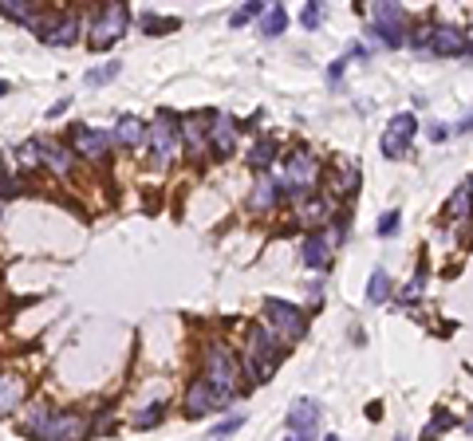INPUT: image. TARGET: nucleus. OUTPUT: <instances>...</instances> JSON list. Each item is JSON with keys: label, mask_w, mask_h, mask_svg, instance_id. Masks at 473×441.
I'll use <instances>...</instances> for the list:
<instances>
[{"label": "nucleus", "mask_w": 473, "mask_h": 441, "mask_svg": "<svg viewBox=\"0 0 473 441\" xmlns=\"http://www.w3.org/2000/svg\"><path fill=\"white\" fill-rule=\"evenodd\" d=\"M20 430L28 437H40V441H71V437H83V422L76 414H56V410H43L32 406L20 422Z\"/></svg>", "instance_id": "obj_1"}, {"label": "nucleus", "mask_w": 473, "mask_h": 441, "mask_svg": "<svg viewBox=\"0 0 473 441\" xmlns=\"http://www.w3.org/2000/svg\"><path fill=\"white\" fill-rule=\"evenodd\" d=\"M280 339H276V331L264 323V327H253L249 331V343H245V366H249V378L253 382H264L272 371H276L280 363Z\"/></svg>", "instance_id": "obj_2"}, {"label": "nucleus", "mask_w": 473, "mask_h": 441, "mask_svg": "<svg viewBox=\"0 0 473 441\" xmlns=\"http://www.w3.org/2000/svg\"><path fill=\"white\" fill-rule=\"evenodd\" d=\"M371 36H379L383 48H402L406 40V12L398 4H371Z\"/></svg>", "instance_id": "obj_3"}, {"label": "nucleus", "mask_w": 473, "mask_h": 441, "mask_svg": "<svg viewBox=\"0 0 473 441\" xmlns=\"http://www.w3.org/2000/svg\"><path fill=\"white\" fill-rule=\"evenodd\" d=\"M177 146H182V130H177V119L170 115V110H158V122L150 127V154L158 166H166V161H174Z\"/></svg>", "instance_id": "obj_4"}, {"label": "nucleus", "mask_w": 473, "mask_h": 441, "mask_svg": "<svg viewBox=\"0 0 473 441\" xmlns=\"http://www.w3.org/2000/svg\"><path fill=\"white\" fill-rule=\"evenodd\" d=\"M205 382H209L213 390H221L225 398H233V390H236V363H233V355H229L225 347H213L209 355H205V374H202Z\"/></svg>", "instance_id": "obj_5"}, {"label": "nucleus", "mask_w": 473, "mask_h": 441, "mask_svg": "<svg viewBox=\"0 0 473 441\" xmlns=\"http://www.w3.org/2000/svg\"><path fill=\"white\" fill-rule=\"evenodd\" d=\"M316 178H320V166H316V158L308 150H296L292 158L284 161V186L292 189L296 197H308V189L316 186Z\"/></svg>", "instance_id": "obj_6"}, {"label": "nucleus", "mask_w": 473, "mask_h": 441, "mask_svg": "<svg viewBox=\"0 0 473 441\" xmlns=\"http://www.w3.org/2000/svg\"><path fill=\"white\" fill-rule=\"evenodd\" d=\"M127 20H130L127 4H107V9L99 12V20H95V28H91V43L95 48H110L115 40H123Z\"/></svg>", "instance_id": "obj_7"}, {"label": "nucleus", "mask_w": 473, "mask_h": 441, "mask_svg": "<svg viewBox=\"0 0 473 441\" xmlns=\"http://www.w3.org/2000/svg\"><path fill=\"white\" fill-rule=\"evenodd\" d=\"M264 315H269V327L280 331L284 339L304 335V315H300V307L284 304V299H269V304H264Z\"/></svg>", "instance_id": "obj_8"}, {"label": "nucleus", "mask_w": 473, "mask_h": 441, "mask_svg": "<svg viewBox=\"0 0 473 441\" xmlns=\"http://www.w3.org/2000/svg\"><path fill=\"white\" fill-rule=\"evenodd\" d=\"M414 130H418L414 115H395V119L387 122V134H383V154H387V158H402L410 138H414Z\"/></svg>", "instance_id": "obj_9"}, {"label": "nucleus", "mask_w": 473, "mask_h": 441, "mask_svg": "<svg viewBox=\"0 0 473 441\" xmlns=\"http://www.w3.org/2000/svg\"><path fill=\"white\" fill-rule=\"evenodd\" d=\"M316 425H320V402L316 398H296L288 410V430L296 437H316Z\"/></svg>", "instance_id": "obj_10"}, {"label": "nucleus", "mask_w": 473, "mask_h": 441, "mask_svg": "<svg viewBox=\"0 0 473 441\" xmlns=\"http://www.w3.org/2000/svg\"><path fill=\"white\" fill-rule=\"evenodd\" d=\"M434 55H473V40L457 28H430V48Z\"/></svg>", "instance_id": "obj_11"}, {"label": "nucleus", "mask_w": 473, "mask_h": 441, "mask_svg": "<svg viewBox=\"0 0 473 441\" xmlns=\"http://www.w3.org/2000/svg\"><path fill=\"white\" fill-rule=\"evenodd\" d=\"M225 394L221 390H213L205 378H197V382H189V394H186V414L189 418H202V414H209V410H217V406H225Z\"/></svg>", "instance_id": "obj_12"}, {"label": "nucleus", "mask_w": 473, "mask_h": 441, "mask_svg": "<svg viewBox=\"0 0 473 441\" xmlns=\"http://www.w3.org/2000/svg\"><path fill=\"white\" fill-rule=\"evenodd\" d=\"M115 134L110 130H99V127H76V150L87 154V158H99V154L110 150Z\"/></svg>", "instance_id": "obj_13"}, {"label": "nucleus", "mask_w": 473, "mask_h": 441, "mask_svg": "<svg viewBox=\"0 0 473 441\" xmlns=\"http://www.w3.org/2000/svg\"><path fill=\"white\" fill-rule=\"evenodd\" d=\"M328 256H331V237L328 233H308L304 245H300V260L308 264V268H328Z\"/></svg>", "instance_id": "obj_14"}, {"label": "nucleus", "mask_w": 473, "mask_h": 441, "mask_svg": "<svg viewBox=\"0 0 473 441\" xmlns=\"http://www.w3.org/2000/svg\"><path fill=\"white\" fill-rule=\"evenodd\" d=\"M209 142H213V154H217V158H229V154H233V146H236V127H233V119H229V115H217V119H213Z\"/></svg>", "instance_id": "obj_15"}, {"label": "nucleus", "mask_w": 473, "mask_h": 441, "mask_svg": "<svg viewBox=\"0 0 473 441\" xmlns=\"http://www.w3.org/2000/svg\"><path fill=\"white\" fill-rule=\"evenodd\" d=\"M40 32H43V36H40L43 43H56V48H63V43H71V40L79 36V20H76V16H63L56 28H40Z\"/></svg>", "instance_id": "obj_16"}, {"label": "nucleus", "mask_w": 473, "mask_h": 441, "mask_svg": "<svg viewBox=\"0 0 473 441\" xmlns=\"http://www.w3.org/2000/svg\"><path fill=\"white\" fill-rule=\"evenodd\" d=\"M20 398H24V386H20V378H12V374H0V418L12 414V410L20 406Z\"/></svg>", "instance_id": "obj_17"}, {"label": "nucleus", "mask_w": 473, "mask_h": 441, "mask_svg": "<svg viewBox=\"0 0 473 441\" xmlns=\"http://www.w3.org/2000/svg\"><path fill=\"white\" fill-rule=\"evenodd\" d=\"M276 181H272V178H264V174H261V178H256V186H253V197H249V205H253V209H272V205H276Z\"/></svg>", "instance_id": "obj_18"}, {"label": "nucleus", "mask_w": 473, "mask_h": 441, "mask_svg": "<svg viewBox=\"0 0 473 441\" xmlns=\"http://www.w3.org/2000/svg\"><path fill=\"white\" fill-rule=\"evenodd\" d=\"M115 142L138 146V142H142V122H138L135 115H123V119H118V127H115Z\"/></svg>", "instance_id": "obj_19"}, {"label": "nucleus", "mask_w": 473, "mask_h": 441, "mask_svg": "<svg viewBox=\"0 0 473 441\" xmlns=\"http://www.w3.org/2000/svg\"><path fill=\"white\" fill-rule=\"evenodd\" d=\"M272 158H276V142H272V138H256V146L249 150V166H253V170H269Z\"/></svg>", "instance_id": "obj_20"}, {"label": "nucleus", "mask_w": 473, "mask_h": 441, "mask_svg": "<svg viewBox=\"0 0 473 441\" xmlns=\"http://www.w3.org/2000/svg\"><path fill=\"white\" fill-rule=\"evenodd\" d=\"M43 161H48L56 174H68L71 170V154L63 150V146H56V142H43Z\"/></svg>", "instance_id": "obj_21"}, {"label": "nucleus", "mask_w": 473, "mask_h": 441, "mask_svg": "<svg viewBox=\"0 0 473 441\" xmlns=\"http://www.w3.org/2000/svg\"><path fill=\"white\" fill-rule=\"evenodd\" d=\"M261 28H264V36H280L288 28V12H284V4H272L269 12L261 16Z\"/></svg>", "instance_id": "obj_22"}, {"label": "nucleus", "mask_w": 473, "mask_h": 441, "mask_svg": "<svg viewBox=\"0 0 473 441\" xmlns=\"http://www.w3.org/2000/svg\"><path fill=\"white\" fill-rule=\"evenodd\" d=\"M182 134H186V142H189L186 154H189V158H197V154H202V134H205V130H202V115H189Z\"/></svg>", "instance_id": "obj_23"}, {"label": "nucleus", "mask_w": 473, "mask_h": 441, "mask_svg": "<svg viewBox=\"0 0 473 441\" xmlns=\"http://www.w3.org/2000/svg\"><path fill=\"white\" fill-rule=\"evenodd\" d=\"M454 422H457V418L449 414V410H434V422L422 430V441H438V437H442V433H446Z\"/></svg>", "instance_id": "obj_24"}, {"label": "nucleus", "mask_w": 473, "mask_h": 441, "mask_svg": "<svg viewBox=\"0 0 473 441\" xmlns=\"http://www.w3.org/2000/svg\"><path fill=\"white\" fill-rule=\"evenodd\" d=\"M118 71H123V63H118V60H110V63H103V68L87 71V75H83V83H87V87H103V83H110V79H118Z\"/></svg>", "instance_id": "obj_25"}, {"label": "nucleus", "mask_w": 473, "mask_h": 441, "mask_svg": "<svg viewBox=\"0 0 473 441\" xmlns=\"http://www.w3.org/2000/svg\"><path fill=\"white\" fill-rule=\"evenodd\" d=\"M387 296H390V280H387V272H371V284H367V299L371 304H387Z\"/></svg>", "instance_id": "obj_26"}, {"label": "nucleus", "mask_w": 473, "mask_h": 441, "mask_svg": "<svg viewBox=\"0 0 473 441\" xmlns=\"http://www.w3.org/2000/svg\"><path fill=\"white\" fill-rule=\"evenodd\" d=\"M469 209H473V197H469V189L462 186L454 197H449L446 213H449V217H457V220H469Z\"/></svg>", "instance_id": "obj_27"}, {"label": "nucleus", "mask_w": 473, "mask_h": 441, "mask_svg": "<svg viewBox=\"0 0 473 441\" xmlns=\"http://www.w3.org/2000/svg\"><path fill=\"white\" fill-rule=\"evenodd\" d=\"M0 12L12 20H20V24H36V9L32 4H12V0H0Z\"/></svg>", "instance_id": "obj_28"}, {"label": "nucleus", "mask_w": 473, "mask_h": 441, "mask_svg": "<svg viewBox=\"0 0 473 441\" xmlns=\"http://www.w3.org/2000/svg\"><path fill=\"white\" fill-rule=\"evenodd\" d=\"M36 158H43V142H24L16 150V166H20V170H32Z\"/></svg>", "instance_id": "obj_29"}, {"label": "nucleus", "mask_w": 473, "mask_h": 441, "mask_svg": "<svg viewBox=\"0 0 473 441\" xmlns=\"http://www.w3.org/2000/svg\"><path fill=\"white\" fill-rule=\"evenodd\" d=\"M158 422H162V402H154V406H146L142 414L135 418V425H138V430H154V425H158Z\"/></svg>", "instance_id": "obj_30"}, {"label": "nucleus", "mask_w": 473, "mask_h": 441, "mask_svg": "<svg viewBox=\"0 0 473 441\" xmlns=\"http://www.w3.org/2000/svg\"><path fill=\"white\" fill-rule=\"evenodd\" d=\"M398 220H402V217H398V209L395 213H383V217H379V229H375V233H379V237H395V233H398Z\"/></svg>", "instance_id": "obj_31"}, {"label": "nucleus", "mask_w": 473, "mask_h": 441, "mask_svg": "<svg viewBox=\"0 0 473 441\" xmlns=\"http://www.w3.org/2000/svg\"><path fill=\"white\" fill-rule=\"evenodd\" d=\"M241 425H245V414H233V418H225V422H217V425H213V437H225V433L241 430Z\"/></svg>", "instance_id": "obj_32"}, {"label": "nucleus", "mask_w": 473, "mask_h": 441, "mask_svg": "<svg viewBox=\"0 0 473 441\" xmlns=\"http://www.w3.org/2000/svg\"><path fill=\"white\" fill-rule=\"evenodd\" d=\"M142 28L146 32H174L177 20H162V16H142Z\"/></svg>", "instance_id": "obj_33"}, {"label": "nucleus", "mask_w": 473, "mask_h": 441, "mask_svg": "<svg viewBox=\"0 0 473 441\" xmlns=\"http://www.w3.org/2000/svg\"><path fill=\"white\" fill-rule=\"evenodd\" d=\"M320 16H323V4H308V9L300 12V24H304V28H316V24H320Z\"/></svg>", "instance_id": "obj_34"}, {"label": "nucleus", "mask_w": 473, "mask_h": 441, "mask_svg": "<svg viewBox=\"0 0 473 441\" xmlns=\"http://www.w3.org/2000/svg\"><path fill=\"white\" fill-rule=\"evenodd\" d=\"M422 280H426V268H418V272H414V280L406 284L402 299H414V296H418V292H422Z\"/></svg>", "instance_id": "obj_35"}, {"label": "nucleus", "mask_w": 473, "mask_h": 441, "mask_svg": "<svg viewBox=\"0 0 473 441\" xmlns=\"http://www.w3.org/2000/svg\"><path fill=\"white\" fill-rule=\"evenodd\" d=\"M343 68H347V60H336V63L328 68V83H331V87H339V79H343Z\"/></svg>", "instance_id": "obj_36"}, {"label": "nucleus", "mask_w": 473, "mask_h": 441, "mask_svg": "<svg viewBox=\"0 0 473 441\" xmlns=\"http://www.w3.org/2000/svg\"><path fill=\"white\" fill-rule=\"evenodd\" d=\"M446 138H449V127H442V122L430 127V142H446Z\"/></svg>", "instance_id": "obj_37"}, {"label": "nucleus", "mask_w": 473, "mask_h": 441, "mask_svg": "<svg viewBox=\"0 0 473 441\" xmlns=\"http://www.w3.org/2000/svg\"><path fill=\"white\" fill-rule=\"evenodd\" d=\"M454 130H457V134H469V130H473V115H465V119H462V122H457V127H454Z\"/></svg>", "instance_id": "obj_38"}, {"label": "nucleus", "mask_w": 473, "mask_h": 441, "mask_svg": "<svg viewBox=\"0 0 473 441\" xmlns=\"http://www.w3.org/2000/svg\"><path fill=\"white\" fill-rule=\"evenodd\" d=\"M284 441H312V437H296V433H288V437Z\"/></svg>", "instance_id": "obj_39"}, {"label": "nucleus", "mask_w": 473, "mask_h": 441, "mask_svg": "<svg viewBox=\"0 0 473 441\" xmlns=\"http://www.w3.org/2000/svg\"><path fill=\"white\" fill-rule=\"evenodd\" d=\"M0 95H9V83H4V79H0Z\"/></svg>", "instance_id": "obj_40"}, {"label": "nucleus", "mask_w": 473, "mask_h": 441, "mask_svg": "<svg viewBox=\"0 0 473 441\" xmlns=\"http://www.w3.org/2000/svg\"><path fill=\"white\" fill-rule=\"evenodd\" d=\"M465 189H469V197H473V178H469V181H465Z\"/></svg>", "instance_id": "obj_41"}, {"label": "nucleus", "mask_w": 473, "mask_h": 441, "mask_svg": "<svg viewBox=\"0 0 473 441\" xmlns=\"http://www.w3.org/2000/svg\"><path fill=\"white\" fill-rule=\"evenodd\" d=\"M323 441H339V437H336V433H328V437H323Z\"/></svg>", "instance_id": "obj_42"}, {"label": "nucleus", "mask_w": 473, "mask_h": 441, "mask_svg": "<svg viewBox=\"0 0 473 441\" xmlns=\"http://www.w3.org/2000/svg\"><path fill=\"white\" fill-rule=\"evenodd\" d=\"M395 441H406V437H395Z\"/></svg>", "instance_id": "obj_43"}, {"label": "nucleus", "mask_w": 473, "mask_h": 441, "mask_svg": "<svg viewBox=\"0 0 473 441\" xmlns=\"http://www.w3.org/2000/svg\"><path fill=\"white\" fill-rule=\"evenodd\" d=\"M0 205H4V201H0Z\"/></svg>", "instance_id": "obj_44"}]
</instances>
